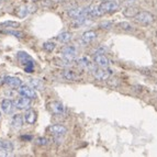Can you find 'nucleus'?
<instances>
[{"mask_svg": "<svg viewBox=\"0 0 157 157\" xmlns=\"http://www.w3.org/2000/svg\"><path fill=\"white\" fill-rule=\"evenodd\" d=\"M1 26H11V28H19L20 26V23L19 22H13V21H6L0 23Z\"/></svg>", "mask_w": 157, "mask_h": 157, "instance_id": "nucleus-26", "label": "nucleus"}, {"mask_svg": "<svg viewBox=\"0 0 157 157\" xmlns=\"http://www.w3.org/2000/svg\"><path fill=\"white\" fill-rule=\"evenodd\" d=\"M36 119H37L36 112L31 110V109H28V111H26L25 114H24V121H25L26 123L32 125V124H34L36 122Z\"/></svg>", "mask_w": 157, "mask_h": 157, "instance_id": "nucleus-16", "label": "nucleus"}, {"mask_svg": "<svg viewBox=\"0 0 157 157\" xmlns=\"http://www.w3.org/2000/svg\"><path fill=\"white\" fill-rule=\"evenodd\" d=\"M5 78L6 77L3 76V75H0V85L5 84Z\"/></svg>", "mask_w": 157, "mask_h": 157, "instance_id": "nucleus-29", "label": "nucleus"}, {"mask_svg": "<svg viewBox=\"0 0 157 157\" xmlns=\"http://www.w3.org/2000/svg\"><path fill=\"white\" fill-rule=\"evenodd\" d=\"M60 54L66 62H74L77 58V48L73 45H67L64 46L60 51Z\"/></svg>", "mask_w": 157, "mask_h": 157, "instance_id": "nucleus-4", "label": "nucleus"}, {"mask_svg": "<svg viewBox=\"0 0 157 157\" xmlns=\"http://www.w3.org/2000/svg\"><path fill=\"white\" fill-rule=\"evenodd\" d=\"M50 110L53 114L55 115H62L65 111V108H64L63 103L59 101H53L50 103Z\"/></svg>", "mask_w": 157, "mask_h": 157, "instance_id": "nucleus-12", "label": "nucleus"}, {"mask_svg": "<svg viewBox=\"0 0 157 157\" xmlns=\"http://www.w3.org/2000/svg\"><path fill=\"white\" fill-rule=\"evenodd\" d=\"M35 142H36L37 145H41V146H45V145L48 144V140L46 137H39V139H36Z\"/></svg>", "mask_w": 157, "mask_h": 157, "instance_id": "nucleus-27", "label": "nucleus"}, {"mask_svg": "<svg viewBox=\"0 0 157 157\" xmlns=\"http://www.w3.org/2000/svg\"><path fill=\"white\" fill-rule=\"evenodd\" d=\"M18 94L20 96H23V97H28L30 99H36L37 94L35 92V89L33 87L26 86V85H21V86L18 88Z\"/></svg>", "mask_w": 157, "mask_h": 157, "instance_id": "nucleus-6", "label": "nucleus"}, {"mask_svg": "<svg viewBox=\"0 0 157 157\" xmlns=\"http://www.w3.org/2000/svg\"><path fill=\"white\" fill-rule=\"evenodd\" d=\"M133 19L136 23L142 24V25H149L155 21L154 16L147 11H140Z\"/></svg>", "mask_w": 157, "mask_h": 157, "instance_id": "nucleus-1", "label": "nucleus"}, {"mask_svg": "<svg viewBox=\"0 0 157 157\" xmlns=\"http://www.w3.org/2000/svg\"><path fill=\"white\" fill-rule=\"evenodd\" d=\"M77 63H78V65L80 66V67L85 68V69H88V71H91L94 69V65L90 62L89 59H88V57L82 56V57H80V58L77 59Z\"/></svg>", "mask_w": 157, "mask_h": 157, "instance_id": "nucleus-15", "label": "nucleus"}, {"mask_svg": "<svg viewBox=\"0 0 157 157\" xmlns=\"http://www.w3.org/2000/svg\"><path fill=\"white\" fill-rule=\"evenodd\" d=\"M100 11L102 14L105 13H113L115 11H118L119 9V3L114 0H103L99 3Z\"/></svg>", "mask_w": 157, "mask_h": 157, "instance_id": "nucleus-2", "label": "nucleus"}, {"mask_svg": "<svg viewBox=\"0 0 157 157\" xmlns=\"http://www.w3.org/2000/svg\"><path fill=\"white\" fill-rule=\"evenodd\" d=\"M5 33L10 34V35H13V36L19 37V39H23L24 37V33L20 31H14V30H9V31H3Z\"/></svg>", "mask_w": 157, "mask_h": 157, "instance_id": "nucleus-25", "label": "nucleus"}, {"mask_svg": "<svg viewBox=\"0 0 157 157\" xmlns=\"http://www.w3.org/2000/svg\"><path fill=\"white\" fill-rule=\"evenodd\" d=\"M5 84L8 85L11 88H14V89H18L19 87L22 85V80L18 77H13V76H8L5 78Z\"/></svg>", "mask_w": 157, "mask_h": 157, "instance_id": "nucleus-14", "label": "nucleus"}, {"mask_svg": "<svg viewBox=\"0 0 157 157\" xmlns=\"http://www.w3.org/2000/svg\"><path fill=\"white\" fill-rule=\"evenodd\" d=\"M92 75L97 80L105 81L111 76V71L108 69V67H98L92 71Z\"/></svg>", "mask_w": 157, "mask_h": 157, "instance_id": "nucleus-5", "label": "nucleus"}, {"mask_svg": "<svg viewBox=\"0 0 157 157\" xmlns=\"http://www.w3.org/2000/svg\"><path fill=\"white\" fill-rule=\"evenodd\" d=\"M62 76H63L64 79L68 81H76L78 79V76H77V74L73 71H69V69H66L62 73Z\"/></svg>", "mask_w": 157, "mask_h": 157, "instance_id": "nucleus-19", "label": "nucleus"}, {"mask_svg": "<svg viewBox=\"0 0 157 157\" xmlns=\"http://www.w3.org/2000/svg\"><path fill=\"white\" fill-rule=\"evenodd\" d=\"M0 117H1V115H0Z\"/></svg>", "mask_w": 157, "mask_h": 157, "instance_id": "nucleus-30", "label": "nucleus"}, {"mask_svg": "<svg viewBox=\"0 0 157 157\" xmlns=\"http://www.w3.org/2000/svg\"><path fill=\"white\" fill-rule=\"evenodd\" d=\"M29 81H30V84L32 85V87H33L34 89L40 90V89H42V88H43V84H42V81L39 80V79L30 78V79H29Z\"/></svg>", "mask_w": 157, "mask_h": 157, "instance_id": "nucleus-23", "label": "nucleus"}, {"mask_svg": "<svg viewBox=\"0 0 157 157\" xmlns=\"http://www.w3.org/2000/svg\"><path fill=\"white\" fill-rule=\"evenodd\" d=\"M48 132L55 137H62L67 133V128L65 125H62V124H54V125H51L48 128Z\"/></svg>", "mask_w": 157, "mask_h": 157, "instance_id": "nucleus-7", "label": "nucleus"}, {"mask_svg": "<svg viewBox=\"0 0 157 157\" xmlns=\"http://www.w3.org/2000/svg\"><path fill=\"white\" fill-rule=\"evenodd\" d=\"M71 39H73V35H71V33H69V32H63V33H60L57 36V40L60 43H63V44L69 43L71 41Z\"/></svg>", "mask_w": 157, "mask_h": 157, "instance_id": "nucleus-20", "label": "nucleus"}, {"mask_svg": "<svg viewBox=\"0 0 157 157\" xmlns=\"http://www.w3.org/2000/svg\"><path fill=\"white\" fill-rule=\"evenodd\" d=\"M118 26L122 28V30H125V31H132V30H133V26H131V24L126 23V22H124V23H119Z\"/></svg>", "mask_w": 157, "mask_h": 157, "instance_id": "nucleus-28", "label": "nucleus"}, {"mask_svg": "<svg viewBox=\"0 0 157 157\" xmlns=\"http://www.w3.org/2000/svg\"><path fill=\"white\" fill-rule=\"evenodd\" d=\"M0 149H6V151H13V144L9 141H5V140H0Z\"/></svg>", "mask_w": 157, "mask_h": 157, "instance_id": "nucleus-22", "label": "nucleus"}, {"mask_svg": "<svg viewBox=\"0 0 157 157\" xmlns=\"http://www.w3.org/2000/svg\"><path fill=\"white\" fill-rule=\"evenodd\" d=\"M32 105V99L28 97H23L21 96V98H19L16 101L14 105H16V109H19V110H28L30 109Z\"/></svg>", "mask_w": 157, "mask_h": 157, "instance_id": "nucleus-9", "label": "nucleus"}, {"mask_svg": "<svg viewBox=\"0 0 157 157\" xmlns=\"http://www.w3.org/2000/svg\"><path fill=\"white\" fill-rule=\"evenodd\" d=\"M17 57H18L19 62L22 64L23 66H25V71L28 73H31L33 71L34 67V62L31 58V56L25 52H18L17 54Z\"/></svg>", "mask_w": 157, "mask_h": 157, "instance_id": "nucleus-3", "label": "nucleus"}, {"mask_svg": "<svg viewBox=\"0 0 157 157\" xmlns=\"http://www.w3.org/2000/svg\"><path fill=\"white\" fill-rule=\"evenodd\" d=\"M94 62L98 67H109L110 65V60L105 55L102 53H97L94 55Z\"/></svg>", "mask_w": 157, "mask_h": 157, "instance_id": "nucleus-8", "label": "nucleus"}, {"mask_svg": "<svg viewBox=\"0 0 157 157\" xmlns=\"http://www.w3.org/2000/svg\"><path fill=\"white\" fill-rule=\"evenodd\" d=\"M23 124V118L20 114H14L11 119V125L14 130H20Z\"/></svg>", "mask_w": 157, "mask_h": 157, "instance_id": "nucleus-17", "label": "nucleus"}, {"mask_svg": "<svg viewBox=\"0 0 157 157\" xmlns=\"http://www.w3.org/2000/svg\"><path fill=\"white\" fill-rule=\"evenodd\" d=\"M139 12H140V9L137 8V7H135V6H130V7L124 9L123 14L125 17H128V18H134Z\"/></svg>", "mask_w": 157, "mask_h": 157, "instance_id": "nucleus-18", "label": "nucleus"}, {"mask_svg": "<svg viewBox=\"0 0 157 157\" xmlns=\"http://www.w3.org/2000/svg\"><path fill=\"white\" fill-rule=\"evenodd\" d=\"M16 109V105H14V102L11 99H3L1 101V110L6 113V114H11L13 113Z\"/></svg>", "mask_w": 157, "mask_h": 157, "instance_id": "nucleus-11", "label": "nucleus"}, {"mask_svg": "<svg viewBox=\"0 0 157 157\" xmlns=\"http://www.w3.org/2000/svg\"><path fill=\"white\" fill-rule=\"evenodd\" d=\"M97 32L96 31H92V30H89V31H86L82 35H81V42L84 43V44L88 45L90 43H92L96 40L97 37Z\"/></svg>", "mask_w": 157, "mask_h": 157, "instance_id": "nucleus-13", "label": "nucleus"}, {"mask_svg": "<svg viewBox=\"0 0 157 157\" xmlns=\"http://www.w3.org/2000/svg\"><path fill=\"white\" fill-rule=\"evenodd\" d=\"M29 10H30L29 7L21 6V7H19V8L17 9V14H18V17H20V18H24V17H26L30 13Z\"/></svg>", "mask_w": 157, "mask_h": 157, "instance_id": "nucleus-21", "label": "nucleus"}, {"mask_svg": "<svg viewBox=\"0 0 157 157\" xmlns=\"http://www.w3.org/2000/svg\"><path fill=\"white\" fill-rule=\"evenodd\" d=\"M55 46L56 45L54 44L53 42H45L43 44V50L46 51V52H53V51L55 50Z\"/></svg>", "mask_w": 157, "mask_h": 157, "instance_id": "nucleus-24", "label": "nucleus"}, {"mask_svg": "<svg viewBox=\"0 0 157 157\" xmlns=\"http://www.w3.org/2000/svg\"><path fill=\"white\" fill-rule=\"evenodd\" d=\"M85 11H86L87 17H90V18H99V17L102 16V12L100 11L99 5H90L89 7L85 8Z\"/></svg>", "mask_w": 157, "mask_h": 157, "instance_id": "nucleus-10", "label": "nucleus"}]
</instances>
